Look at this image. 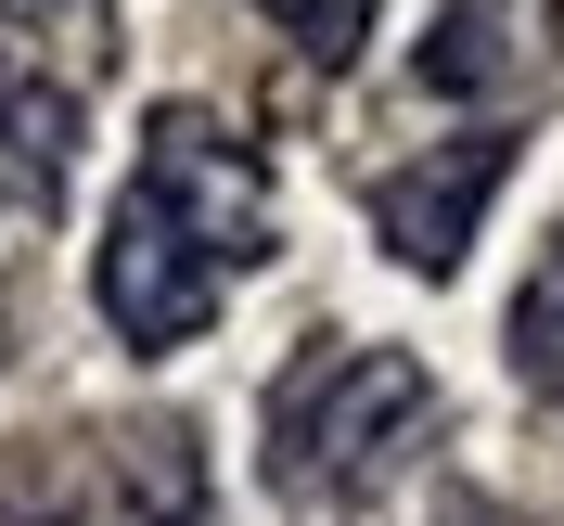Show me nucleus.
<instances>
[{
    "instance_id": "f257e3e1",
    "label": "nucleus",
    "mask_w": 564,
    "mask_h": 526,
    "mask_svg": "<svg viewBox=\"0 0 564 526\" xmlns=\"http://www.w3.org/2000/svg\"><path fill=\"white\" fill-rule=\"evenodd\" d=\"M423 437H436V373L372 334H321L270 386V489L295 514H359L372 489L411 475Z\"/></svg>"
},
{
    "instance_id": "f03ea898",
    "label": "nucleus",
    "mask_w": 564,
    "mask_h": 526,
    "mask_svg": "<svg viewBox=\"0 0 564 526\" xmlns=\"http://www.w3.org/2000/svg\"><path fill=\"white\" fill-rule=\"evenodd\" d=\"M129 193L167 218V232H193L218 282H231V270H257V257L282 245L270 168H257V154L218 129L206 104H154V116H141V180H129Z\"/></svg>"
},
{
    "instance_id": "7ed1b4c3",
    "label": "nucleus",
    "mask_w": 564,
    "mask_h": 526,
    "mask_svg": "<svg viewBox=\"0 0 564 526\" xmlns=\"http://www.w3.org/2000/svg\"><path fill=\"white\" fill-rule=\"evenodd\" d=\"M90 309H104V334L129 359H167V347H193L218 321V270H206L193 232H167V218L129 193V206L104 218V257H90Z\"/></svg>"
},
{
    "instance_id": "20e7f679",
    "label": "nucleus",
    "mask_w": 564,
    "mask_h": 526,
    "mask_svg": "<svg viewBox=\"0 0 564 526\" xmlns=\"http://www.w3.org/2000/svg\"><path fill=\"white\" fill-rule=\"evenodd\" d=\"M500 180H513V141H500V129L436 141V154L386 168V180H372V232H386V257H398V270H462Z\"/></svg>"
},
{
    "instance_id": "39448f33",
    "label": "nucleus",
    "mask_w": 564,
    "mask_h": 526,
    "mask_svg": "<svg viewBox=\"0 0 564 526\" xmlns=\"http://www.w3.org/2000/svg\"><path fill=\"white\" fill-rule=\"evenodd\" d=\"M539 26H552V0H449V13L423 26V90H436V104L513 90V77L539 65Z\"/></svg>"
},
{
    "instance_id": "423d86ee",
    "label": "nucleus",
    "mask_w": 564,
    "mask_h": 526,
    "mask_svg": "<svg viewBox=\"0 0 564 526\" xmlns=\"http://www.w3.org/2000/svg\"><path fill=\"white\" fill-rule=\"evenodd\" d=\"M65 180H77V90L39 65H0V206L52 218Z\"/></svg>"
},
{
    "instance_id": "0eeeda50",
    "label": "nucleus",
    "mask_w": 564,
    "mask_h": 526,
    "mask_svg": "<svg viewBox=\"0 0 564 526\" xmlns=\"http://www.w3.org/2000/svg\"><path fill=\"white\" fill-rule=\"evenodd\" d=\"M513 373H527V398H552V411H564V232L539 245L527 296H513Z\"/></svg>"
},
{
    "instance_id": "6e6552de",
    "label": "nucleus",
    "mask_w": 564,
    "mask_h": 526,
    "mask_svg": "<svg viewBox=\"0 0 564 526\" xmlns=\"http://www.w3.org/2000/svg\"><path fill=\"white\" fill-rule=\"evenodd\" d=\"M257 13H270L308 65H359V39H372V13H386V0H257Z\"/></svg>"
},
{
    "instance_id": "1a4fd4ad",
    "label": "nucleus",
    "mask_w": 564,
    "mask_h": 526,
    "mask_svg": "<svg viewBox=\"0 0 564 526\" xmlns=\"http://www.w3.org/2000/svg\"><path fill=\"white\" fill-rule=\"evenodd\" d=\"M436 526H513V514H500V501H475V489H449V501H436Z\"/></svg>"
},
{
    "instance_id": "9d476101",
    "label": "nucleus",
    "mask_w": 564,
    "mask_h": 526,
    "mask_svg": "<svg viewBox=\"0 0 564 526\" xmlns=\"http://www.w3.org/2000/svg\"><path fill=\"white\" fill-rule=\"evenodd\" d=\"M0 13H26V26H52V13H77V0H0Z\"/></svg>"
},
{
    "instance_id": "9b49d317",
    "label": "nucleus",
    "mask_w": 564,
    "mask_h": 526,
    "mask_svg": "<svg viewBox=\"0 0 564 526\" xmlns=\"http://www.w3.org/2000/svg\"><path fill=\"white\" fill-rule=\"evenodd\" d=\"M0 526H65V514H39V501H0Z\"/></svg>"
}]
</instances>
